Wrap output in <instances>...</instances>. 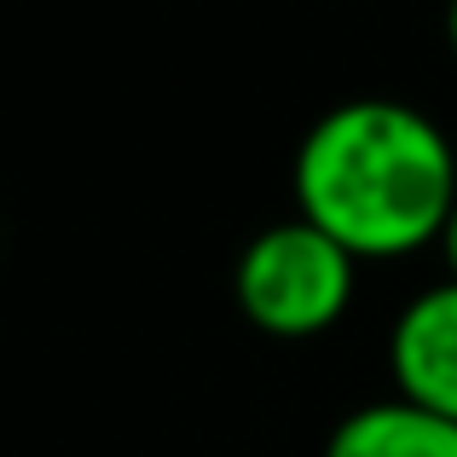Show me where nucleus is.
I'll return each instance as SVG.
<instances>
[{
	"label": "nucleus",
	"mask_w": 457,
	"mask_h": 457,
	"mask_svg": "<svg viewBox=\"0 0 457 457\" xmlns=\"http://www.w3.org/2000/svg\"><path fill=\"white\" fill-rule=\"evenodd\" d=\"M359 261L336 237L307 226L302 214L272 220L237 249L232 267V302L272 342H312L336 330L353 302Z\"/></svg>",
	"instance_id": "2"
},
{
	"label": "nucleus",
	"mask_w": 457,
	"mask_h": 457,
	"mask_svg": "<svg viewBox=\"0 0 457 457\" xmlns=\"http://www.w3.org/2000/svg\"><path fill=\"white\" fill-rule=\"evenodd\" d=\"M446 41H452V58H457V6H452V18H446Z\"/></svg>",
	"instance_id": "6"
},
{
	"label": "nucleus",
	"mask_w": 457,
	"mask_h": 457,
	"mask_svg": "<svg viewBox=\"0 0 457 457\" xmlns=\"http://www.w3.org/2000/svg\"><path fill=\"white\" fill-rule=\"evenodd\" d=\"M324 457H457V423L405 400H370L330 428Z\"/></svg>",
	"instance_id": "4"
},
{
	"label": "nucleus",
	"mask_w": 457,
	"mask_h": 457,
	"mask_svg": "<svg viewBox=\"0 0 457 457\" xmlns=\"http://www.w3.org/2000/svg\"><path fill=\"white\" fill-rule=\"evenodd\" d=\"M440 255H446V278H457V209L446 220V237H440Z\"/></svg>",
	"instance_id": "5"
},
{
	"label": "nucleus",
	"mask_w": 457,
	"mask_h": 457,
	"mask_svg": "<svg viewBox=\"0 0 457 457\" xmlns=\"http://www.w3.org/2000/svg\"><path fill=\"white\" fill-rule=\"evenodd\" d=\"M295 214L353 261H400L440 244L457 209V156L440 122L400 99H347L302 134Z\"/></svg>",
	"instance_id": "1"
},
{
	"label": "nucleus",
	"mask_w": 457,
	"mask_h": 457,
	"mask_svg": "<svg viewBox=\"0 0 457 457\" xmlns=\"http://www.w3.org/2000/svg\"><path fill=\"white\" fill-rule=\"evenodd\" d=\"M394 400L457 423V278L417 290L388 330Z\"/></svg>",
	"instance_id": "3"
}]
</instances>
